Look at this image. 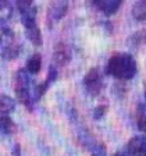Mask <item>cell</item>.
<instances>
[{"mask_svg":"<svg viewBox=\"0 0 146 156\" xmlns=\"http://www.w3.org/2000/svg\"><path fill=\"white\" fill-rule=\"evenodd\" d=\"M107 74L117 80H131L136 74V62L130 53H114L107 62Z\"/></svg>","mask_w":146,"mask_h":156,"instance_id":"cell-1","label":"cell"},{"mask_svg":"<svg viewBox=\"0 0 146 156\" xmlns=\"http://www.w3.org/2000/svg\"><path fill=\"white\" fill-rule=\"evenodd\" d=\"M16 95L24 106L32 107V89H31V78L26 70H19L16 75Z\"/></svg>","mask_w":146,"mask_h":156,"instance_id":"cell-2","label":"cell"},{"mask_svg":"<svg viewBox=\"0 0 146 156\" xmlns=\"http://www.w3.org/2000/svg\"><path fill=\"white\" fill-rule=\"evenodd\" d=\"M84 87H85V91L91 96H97L100 94L104 87V80L102 73L99 71V68L93 67L86 73V75L84 78Z\"/></svg>","mask_w":146,"mask_h":156,"instance_id":"cell-3","label":"cell"},{"mask_svg":"<svg viewBox=\"0 0 146 156\" xmlns=\"http://www.w3.org/2000/svg\"><path fill=\"white\" fill-rule=\"evenodd\" d=\"M127 152L131 156H146V135H135L127 144Z\"/></svg>","mask_w":146,"mask_h":156,"instance_id":"cell-4","label":"cell"},{"mask_svg":"<svg viewBox=\"0 0 146 156\" xmlns=\"http://www.w3.org/2000/svg\"><path fill=\"white\" fill-rule=\"evenodd\" d=\"M68 9L67 0H53L50 7H49V17L53 21H58L65 16Z\"/></svg>","mask_w":146,"mask_h":156,"instance_id":"cell-5","label":"cell"},{"mask_svg":"<svg viewBox=\"0 0 146 156\" xmlns=\"http://www.w3.org/2000/svg\"><path fill=\"white\" fill-rule=\"evenodd\" d=\"M82 144L86 146L89 152L92 153V156H106V146L103 142H99V141L93 140L91 135L85 134L84 138H82Z\"/></svg>","mask_w":146,"mask_h":156,"instance_id":"cell-6","label":"cell"},{"mask_svg":"<svg viewBox=\"0 0 146 156\" xmlns=\"http://www.w3.org/2000/svg\"><path fill=\"white\" fill-rule=\"evenodd\" d=\"M53 60L57 66H65L70 60H71V52L64 43H58L54 48V55H53Z\"/></svg>","mask_w":146,"mask_h":156,"instance_id":"cell-7","label":"cell"},{"mask_svg":"<svg viewBox=\"0 0 146 156\" xmlns=\"http://www.w3.org/2000/svg\"><path fill=\"white\" fill-rule=\"evenodd\" d=\"M93 3L97 7V10H100L102 13L110 16V14H114L118 10L121 0H93Z\"/></svg>","mask_w":146,"mask_h":156,"instance_id":"cell-8","label":"cell"},{"mask_svg":"<svg viewBox=\"0 0 146 156\" xmlns=\"http://www.w3.org/2000/svg\"><path fill=\"white\" fill-rule=\"evenodd\" d=\"M40 67H42V57H40V55H38V53H35V55H32L31 57L28 58V62H26V71L29 73V74H38L39 71H40Z\"/></svg>","mask_w":146,"mask_h":156,"instance_id":"cell-9","label":"cell"},{"mask_svg":"<svg viewBox=\"0 0 146 156\" xmlns=\"http://www.w3.org/2000/svg\"><path fill=\"white\" fill-rule=\"evenodd\" d=\"M16 109V101L9 95H0V114H10Z\"/></svg>","mask_w":146,"mask_h":156,"instance_id":"cell-10","label":"cell"},{"mask_svg":"<svg viewBox=\"0 0 146 156\" xmlns=\"http://www.w3.org/2000/svg\"><path fill=\"white\" fill-rule=\"evenodd\" d=\"M14 43V34L11 29L0 24V48L4 49Z\"/></svg>","mask_w":146,"mask_h":156,"instance_id":"cell-11","label":"cell"},{"mask_svg":"<svg viewBox=\"0 0 146 156\" xmlns=\"http://www.w3.org/2000/svg\"><path fill=\"white\" fill-rule=\"evenodd\" d=\"M25 35L31 41V43H33L35 46L42 45V34H40V29H39V27L36 24L32 27L25 28Z\"/></svg>","mask_w":146,"mask_h":156,"instance_id":"cell-12","label":"cell"},{"mask_svg":"<svg viewBox=\"0 0 146 156\" xmlns=\"http://www.w3.org/2000/svg\"><path fill=\"white\" fill-rule=\"evenodd\" d=\"M21 21H23V25L25 27V28L35 25L36 24V7L32 6L31 9L23 11V13H21Z\"/></svg>","mask_w":146,"mask_h":156,"instance_id":"cell-13","label":"cell"},{"mask_svg":"<svg viewBox=\"0 0 146 156\" xmlns=\"http://www.w3.org/2000/svg\"><path fill=\"white\" fill-rule=\"evenodd\" d=\"M14 130H16V126L9 117V114H0V133L10 135Z\"/></svg>","mask_w":146,"mask_h":156,"instance_id":"cell-14","label":"cell"},{"mask_svg":"<svg viewBox=\"0 0 146 156\" xmlns=\"http://www.w3.org/2000/svg\"><path fill=\"white\" fill-rule=\"evenodd\" d=\"M132 17L138 21H145L146 20V0L136 2L132 7Z\"/></svg>","mask_w":146,"mask_h":156,"instance_id":"cell-15","label":"cell"},{"mask_svg":"<svg viewBox=\"0 0 146 156\" xmlns=\"http://www.w3.org/2000/svg\"><path fill=\"white\" fill-rule=\"evenodd\" d=\"M13 16V7L7 0H0V23H4Z\"/></svg>","mask_w":146,"mask_h":156,"instance_id":"cell-16","label":"cell"},{"mask_svg":"<svg viewBox=\"0 0 146 156\" xmlns=\"http://www.w3.org/2000/svg\"><path fill=\"white\" fill-rule=\"evenodd\" d=\"M18 56H19V48L16 46L14 43L2 50V57H3L4 60H14V58H17Z\"/></svg>","mask_w":146,"mask_h":156,"instance_id":"cell-17","label":"cell"},{"mask_svg":"<svg viewBox=\"0 0 146 156\" xmlns=\"http://www.w3.org/2000/svg\"><path fill=\"white\" fill-rule=\"evenodd\" d=\"M32 6H33L32 0H17V9H18L19 13H23L25 10L31 9Z\"/></svg>","mask_w":146,"mask_h":156,"instance_id":"cell-18","label":"cell"},{"mask_svg":"<svg viewBox=\"0 0 146 156\" xmlns=\"http://www.w3.org/2000/svg\"><path fill=\"white\" fill-rule=\"evenodd\" d=\"M106 112H107L106 105H100V106H97L96 109H95V112H93V119L95 120H100L102 117L106 114Z\"/></svg>","mask_w":146,"mask_h":156,"instance_id":"cell-19","label":"cell"},{"mask_svg":"<svg viewBox=\"0 0 146 156\" xmlns=\"http://www.w3.org/2000/svg\"><path fill=\"white\" fill-rule=\"evenodd\" d=\"M56 78H57V68H56L54 66H52V67L49 68V74H47V80H46V82H47L49 85H52L53 82L56 81Z\"/></svg>","mask_w":146,"mask_h":156,"instance_id":"cell-20","label":"cell"},{"mask_svg":"<svg viewBox=\"0 0 146 156\" xmlns=\"http://www.w3.org/2000/svg\"><path fill=\"white\" fill-rule=\"evenodd\" d=\"M11 155H13V156H21V146H19L18 144H16V145L13 146V151H11Z\"/></svg>","mask_w":146,"mask_h":156,"instance_id":"cell-21","label":"cell"},{"mask_svg":"<svg viewBox=\"0 0 146 156\" xmlns=\"http://www.w3.org/2000/svg\"><path fill=\"white\" fill-rule=\"evenodd\" d=\"M113 156H131V155L127 152V151H118V152H116Z\"/></svg>","mask_w":146,"mask_h":156,"instance_id":"cell-22","label":"cell"},{"mask_svg":"<svg viewBox=\"0 0 146 156\" xmlns=\"http://www.w3.org/2000/svg\"><path fill=\"white\" fill-rule=\"evenodd\" d=\"M145 98H146V84H145Z\"/></svg>","mask_w":146,"mask_h":156,"instance_id":"cell-23","label":"cell"}]
</instances>
